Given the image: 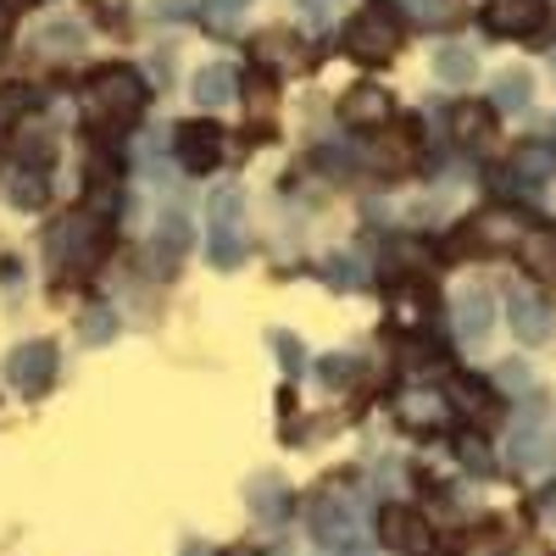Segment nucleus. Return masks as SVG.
I'll return each instance as SVG.
<instances>
[{
  "mask_svg": "<svg viewBox=\"0 0 556 556\" xmlns=\"http://www.w3.org/2000/svg\"><path fill=\"white\" fill-rule=\"evenodd\" d=\"M156 12H162V17H190L195 7H190V0H162V7H156Z\"/></svg>",
  "mask_w": 556,
  "mask_h": 556,
  "instance_id": "obj_38",
  "label": "nucleus"
},
{
  "mask_svg": "<svg viewBox=\"0 0 556 556\" xmlns=\"http://www.w3.org/2000/svg\"><path fill=\"white\" fill-rule=\"evenodd\" d=\"M513 178L518 184H551L556 178V146H545V139H529V146L513 151Z\"/></svg>",
  "mask_w": 556,
  "mask_h": 556,
  "instance_id": "obj_18",
  "label": "nucleus"
},
{
  "mask_svg": "<svg viewBox=\"0 0 556 556\" xmlns=\"http://www.w3.org/2000/svg\"><path fill=\"white\" fill-rule=\"evenodd\" d=\"M529 101H534L529 73H518V67H513V73H501V78H495V106H501V112H523Z\"/></svg>",
  "mask_w": 556,
  "mask_h": 556,
  "instance_id": "obj_24",
  "label": "nucleus"
},
{
  "mask_svg": "<svg viewBox=\"0 0 556 556\" xmlns=\"http://www.w3.org/2000/svg\"><path fill=\"white\" fill-rule=\"evenodd\" d=\"M506 323H513V334H518L523 345H545V340L556 334V306H551L545 295H534V290H518Z\"/></svg>",
  "mask_w": 556,
  "mask_h": 556,
  "instance_id": "obj_8",
  "label": "nucleus"
},
{
  "mask_svg": "<svg viewBox=\"0 0 556 556\" xmlns=\"http://www.w3.org/2000/svg\"><path fill=\"white\" fill-rule=\"evenodd\" d=\"M390 112H395V101H390V89H379V84H356V89H345V101H340V123L345 128H384Z\"/></svg>",
  "mask_w": 556,
  "mask_h": 556,
  "instance_id": "obj_11",
  "label": "nucleus"
},
{
  "mask_svg": "<svg viewBox=\"0 0 556 556\" xmlns=\"http://www.w3.org/2000/svg\"><path fill=\"white\" fill-rule=\"evenodd\" d=\"M334 12H340V0H301V17H306L312 28H323Z\"/></svg>",
  "mask_w": 556,
  "mask_h": 556,
  "instance_id": "obj_35",
  "label": "nucleus"
},
{
  "mask_svg": "<svg viewBox=\"0 0 556 556\" xmlns=\"http://www.w3.org/2000/svg\"><path fill=\"white\" fill-rule=\"evenodd\" d=\"M223 556H256V551H251V545H228Z\"/></svg>",
  "mask_w": 556,
  "mask_h": 556,
  "instance_id": "obj_41",
  "label": "nucleus"
},
{
  "mask_svg": "<svg viewBox=\"0 0 556 556\" xmlns=\"http://www.w3.org/2000/svg\"><path fill=\"white\" fill-rule=\"evenodd\" d=\"M306 523H312V540L317 545H351L356 540V513H351L340 495H317L306 506Z\"/></svg>",
  "mask_w": 556,
  "mask_h": 556,
  "instance_id": "obj_9",
  "label": "nucleus"
},
{
  "mask_svg": "<svg viewBox=\"0 0 556 556\" xmlns=\"http://www.w3.org/2000/svg\"><path fill=\"white\" fill-rule=\"evenodd\" d=\"M495 384H501V390H529V367H523V362H506L501 374H495Z\"/></svg>",
  "mask_w": 556,
  "mask_h": 556,
  "instance_id": "obj_36",
  "label": "nucleus"
},
{
  "mask_svg": "<svg viewBox=\"0 0 556 556\" xmlns=\"http://www.w3.org/2000/svg\"><path fill=\"white\" fill-rule=\"evenodd\" d=\"M401 7H406L417 23H445V17H456V0H401Z\"/></svg>",
  "mask_w": 556,
  "mask_h": 556,
  "instance_id": "obj_33",
  "label": "nucleus"
},
{
  "mask_svg": "<svg viewBox=\"0 0 556 556\" xmlns=\"http://www.w3.org/2000/svg\"><path fill=\"white\" fill-rule=\"evenodd\" d=\"M184 251H190V217L184 212H167L162 223H156V240H151V256H156V267H178L184 262Z\"/></svg>",
  "mask_w": 556,
  "mask_h": 556,
  "instance_id": "obj_15",
  "label": "nucleus"
},
{
  "mask_svg": "<svg viewBox=\"0 0 556 556\" xmlns=\"http://www.w3.org/2000/svg\"><path fill=\"white\" fill-rule=\"evenodd\" d=\"M7 379L23 390V395H39L45 384L56 379V345L51 340H28L7 356Z\"/></svg>",
  "mask_w": 556,
  "mask_h": 556,
  "instance_id": "obj_6",
  "label": "nucleus"
},
{
  "mask_svg": "<svg viewBox=\"0 0 556 556\" xmlns=\"http://www.w3.org/2000/svg\"><path fill=\"white\" fill-rule=\"evenodd\" d=\"M28 7H39V0H0V12H28Z\"/></svg>",
  "mask_w": 556,
  "mask_h": 556,
  "instance_id": "obj_40",
  "label": "nucleus"
},
{
  "mask_svg": "<svg viewBox=\"0 0 556 556\" xmlns=\"http://www.w3.org/2000/svg\"><path fill=\"white\" fill-rule=\"evenodd\" d=\"M251 506H256V513H262L267 523H273V518H285V506H290L285 479H273V473H267V479H256V484H251Z\"/></svg>",
  "mask_w": 556,
  "mask_h": 556,
  "instance_id": "obj_25",
  "label": "nucleus"
},
{
  "mask_svg": "<svg viewBox=\"0 0 556 556\" xmlns=\"http://www.w3.org/2000/svg\"><path fill=\"white\" fill-rule=\"evenodd\" d=\"M529 223L518 212H484L468 223V235H462V245H479V251H501V245H523Z\"/></svg>",
  "mask_w": 556,
  "mask_h": 556,
  "instance_id": "obj_12",
  "label": "nucleus"
},
{
  "mask_svg": "<svg viewBox=\"0 0 556 556\" xmlns=\"http://www.w3.org/2000/svg\"><path fill=\"white\" fill-rule=\"evenodd\" d=\"M323 278H329L334 290H362V285H367V273H362L351 256H329V262H323Z\"/></svg>",
  "mask_w": 556,
  "mask_h": 556,
  "instance_id": "obj_29",
  "label": "nucleus"
},
{
  "mask_svg": "<svg viewBox=\"0 0 556 556\" xmlns=\"http://www.w3.org/2000/svg\"><path fill=\"white\" fill-rule=\"evenodd\" d=\"M173 156H178L184 173L206 178V173L223 162V128H217V123H178V128H173Z\"/></svg>",
  "mask_w": 556,
  "mask_h": 556,
  "instance_id": "obj_5",
  "label": "nucleus"
},
{
  "mask_svg": "<svg viewBox=\"0 0 556 556\" xmlns=\"http://www.w3.org/2000/svg\"><path fill=\"white\" fill-rule=\"evenodd\" d=\"M395 417L406 429H417V434H434V429H445L451 424V395H434V390H406L401 401H395Z\"/></svg>",
  "mask_w": 556,
  "mask_h": 556,
  "instance_id": "obj_13",
  "label": "nucleus"
},
{
  "mask_svg": "<svg viewBox=\"0 0 556 556\" xmlns=\"http://www.w3.org/2000/svg\"><path fill=\"white\" fill-rule=\"evenodd\" d=\"M540 23H545V0H490L484 7V28L501 39L540 34Z\"/></svg>",
  "mask_w": 556,
  "mask_h": 556,
  "instance_id": "obj_10",
  "label": "nucleus"
},
{
  "mask_svg": "<svg viewBox=\"0 0 556 556\" xmlns=\"http://www.w3.org/2000/svg\"><path fill=\"white\" fill-rule=\"evenodd\" d=\"M340 556H367V551L362 545H340Z\"/></svg>",
  "mask_w": 556,
  "mask_h": 556,
  "instance_id": "obj_42",
  "label": "nucleus"
},
{
  "mask_svg": "<svg viewBox=\"0 0 556 556\" xmlns=\"http://www.w3.org/2000/svg\"><path fill=\"white\" fill-rule=\"evenodd\" d=\"M28 106H39V96H34L28 84H7V89H0V139H7L28 117Z\"/></svg>",
  "mask_w": 556,
  "mask_h": 556,
  "instance_id": "obj_23",
  "label": "nucleus"
},
{
  "mask_svg": "<svg viewBox=\"0 0 556 556\" xmlns=\"http://www.w3.org/2000/svg\"><path fill=\"white\" fill-rule=\"evenodd\" d=\"M429 306H434V295L424 285H395V295H390V312H395L401 329H417V323L429 317Z\"/></svg>",
  "mask_w": 556,
  "mask_h": 556,
  "instance_id": "obj_21",
  "label": "nucleus"
},
{
  "mask_svg": "<svg viewBox=\"0 0 556 556\" xmlns=\"http://www.w3.org/2000/svg\"><path fill=\"white\" fill-rule=\"evenodd\" d=\"M112 334H117V312H112V306H89L84 323H78V340H84V345H106Z\"/></svg>",
  "mask_w": 556,
  "mask_h": 556,
  "instance_id": "obj_28",
  "label": "nucleus"
},
{
  "mask_svg": "<svg viewBox=\"0 0 556 556\" xmlns=\"http://www.w3.org/2000/svg\"><path fill=\"white\" fill-rule=\"evenodd\" d=\"M34 51H39V56H51V62H67V56H78V51H84V23H73V17L45 23V28L34 34Z\"/></svg>",
  "mask_w": 556,
  "mask_h": 556,
  "instance_id": "obj_16",
  "label": "nucleus"
},
{
  "mask_svg": "<svg viewBox=\"0 0 556 556\" xmlns=\"http://www.w3.org/2000/svg\"><path fill=\"white\" fill-rule=\"evenodd\" d=\"M379 529H384V545H390L395 556H434V529L417 518L412 506H384Z\"/></svg>",
  "mask_w": 556,
  "mask_h": 556,
  "instance_id": "obj_7",
  "label": "nucleus"
},
{
  "mask_svg": "<svg viewBox=\"0 0 556 556\" xmlns=\"http://www.w3.org/2000/svg\"><path fill=\"white\" fill-rule=\"evenodd\" d=\"M106 245H112V228L101 217H67L56 235H51V256L56 262H73V267H96Z\"/></svg>",
  "mask_w": 556,
  "mask_h": 556,
  "instance_id": "obj_4",
  "label": "nucleus"
},
{
  "mask_svg": "<svg viewBox=\"0 0 556 556\" xmlns=\"http://www.w3.org/2000/svg\"><path fill=\"white\" fill-rule=\"evenodd\" d=\"M523 262L545 278H556V228H540V235H523Z\"/></svg>",
  "mask_w": 556,
  "mask_h": 556,
  "instance_id": "obj_27",
  "label": "nucleus"
},
{
  "mask_svg": "<svg viewBox=\"0 0 556 556\" xmlns=\"http://www.w3.org/2000/svg\"><path fill=\"white\" fill-rule=\"evenodd\" d=\"M456 456H462V468H473V473H490V468H495V456L484 451L479 434H462V440H456Z\"/></svg>",
  "mask_w": 556,
  "mask_h": 556,
  "instance_id": "obj_31",
  "label": "nucleus"
},
{
  "mask_svg": "<svg viewBox=\"0 0 556 556\" xmlns=\"http://www.w3.org/2000/svg\"><path fill=\"white\" fill-rule=\"evenodd\" d=\"M356 374V362L351 356H334V362H323V379H329V384H345Z\"/></svg>",
  "mask_w": 556,
  "mask_h": 556,
  "instance_id": "obj_37",
  "label": "nucleus"
},
{
  "mask_svg": "<svg viewBox=\"0 0 556 556\" xmlns=\"http://www.w3.org/2000/svg\"><path fill=\"white\" fill-rule=\"evenodd\" d=\"M462 556H501V545H495V540H484V545H468Z\"/></svg>",
  "mask_w": 556,
  "mask_h": 556,
  "instance_id": "obj_39",
  "label": "nucleus"
},
{
  "mask_svg": "<svg viewBox=\"0 0 556 556\" xmlns=\"http://www.w3.org/2000/svg\"><path fill=\"white\" fill-rule=\"evenodd\" d=\"M206 223H212V240H206L212 267H217V273H235V267L245 262V190H235V184L212 190Z\"/></svg>",
  "mask_w": 556,
  "mask_h": 556,
  "instance_id": "obj_2",
  "label": "nucleus"
},
{
  "mask_svg": "<svg viewBox=\"0 0 556 556\" xmlns=\"http://www.w3.org/2000/svg\"><path fill=\"white\" fill-rule=\"evenodd\" d=\"M434 73L445 84H468L479 73V56L468 51V45H440V51H434Z\"/></svg>",
  "mask_w": 556,
  "mask_h": 556,
  "instance_id": "obj_22",
  "label": "nucleus"
},
{
  "mask_svg": "<svg viewBox=\"0 0 556 556\" xmlns=\"http://www.w3.org/2000/svg\"><path fill=\"white\" fill-rule=\"evenodd\" d=\"M451 406H462V412H484V406H490V390L473 384V379H456V384H451Z\"/></svg>",
  "mask_w": 556,
  "mask_h": 556,
  "instance_id": "obj_32",
  "label": "nucleus"
},
{
  "mask_svg": "<svg viewBox=\"0 0 556 556\" xmlns=\"http://www.w3.org/2000/svg\"><path fill=\"white\" fill-rule=\"evenodd\" d=\"M273 351H278V362H285V374H301L306 367V345L290 329H273Z\"/></svg>",
  "mask_w": 556,
  "mask_h": 556,
  "instance_id": "obj_30",
  "label": "nucleus"
},
{
  "mask_svg": "<svg viewBox=\"0 0 556 556\" xmlns=\"http://www.w3.org/2000/svg\"><path fill=\"white\" fill-rule=\"evenodd\" d=\"M235 96H240V73H235V67H223V62H217V67H201V73H195V101H201L206 112L228 106Z\"/></svg>",
  "mask_w": 556,
  "mask_h": 556,
  "instance_id": "obj_19",
  "label": "nucleus"
},
{
  "mask_svg": "<svg viewBox=\"0 0 556 556\" xmlns=\"http://www.w3.org/2000/svg\"><path fill=\"white\" fill-rule=\"evenodd\" d=\"M490 323H495V301L484 290H462L456 295V334L468 340V345H479L490 334Z\"/></svg>",
  "mask_w": 556,
  "mask_h": 556,
  "instance_id": "obj_14",
  "label": "nucleus"
},
{
  "mask_svg": "<svg viewBox=\"0 0 556 556\" xmlns=\"http://www.w3.org/2000/svg\"><path fill=\"white\" fill-rule=\"evenodd\" d=\"M245 7H251V0H206V23L212 28H235Z\"/></svg>",
  "mask_w": 556,
  "mask_h": 556,
  "instance_id": "obj_34",
  "label": "nucleus"
},
{
  "mask_svg": "<svg viewBox=\"0 0 556 556\" xmlns=\"http://www.w3.org/2000/svg\"><path fill=\"white\" fill-rule=\"evenodd\" d=\"M84 106H89V117H96V123L123 128V123H134L139 112L151 106V84L139 78L134 67H123V62L96 67V73H89V89H84Z\"/></svg>",
  "mask_w": 556,
  "mask_h": 556,
  "instance_id": "obj_1",
  "label": "nucleus"
},
{
  "mask_svg": "<svg viewBox=\"0 0 556 556\" xmlns=\"http://www.w3.org/2000/svg\"><path fill=\"white\" fill-rule=\"evenodd\" d=\"M490 128H495V112L490 106H479V101H456L451 106V134L462 139V146H484Z\"/></svg>",
  "mask_w": 556,
  "mask_h": 556,
  "instance_id": "obj_20",
  "label": "nucleus"
},
{
  "mask_svg": "<svg viewBox=\"0 0 556 556\" xmlns=\"http://www.w3.org/2000/svg\"><path fill=\"white\" fill-rule=\"evenodd\" d=\"M540 462H545V440H540V429H534V424H518V429H513V468L534 473Z\"/></svg>",
  "mask_w": 556,
  "mask_h": 556,
  "instance_id": "obj_26",
  "label": "nucleus"
},
{
  "mask_svg": "<svg viewBox=\"0 0 556 556\" xmlns=\"http://www.w3.org/2000/svg\"><path fill=\"white\" fill-rule=\"evenodd\" d=\"M7 201L17 206V212H39L45 201H51V178H45V167H17V173H7Z\"/></svg>",
  "mask_w": 556,
  "mask_h": 556,
  "instance_id": "obj_17",
  "label": "nucleus"
},
{
  "mask_svg": "<svg viewBox=\"0 0 556 556\" xmlns=\"http://www.w3.org/2000/svg\"><path fill=\"white\" fill-rule=\"evenodd\" d=\"M395 45H401V23L395 12L384 7V0H374V7H362L345 28V51L356 62H390L395 56Z\"/></svg>",
  "mask_w": 556,
  "mask_h": 556,
  "instance_id": "obj_3",
  "label": "nucleus"
}]
</instances>
